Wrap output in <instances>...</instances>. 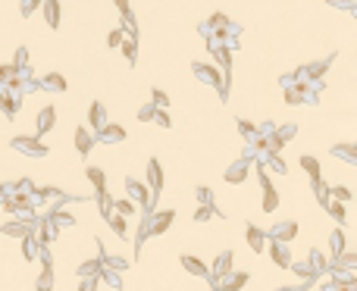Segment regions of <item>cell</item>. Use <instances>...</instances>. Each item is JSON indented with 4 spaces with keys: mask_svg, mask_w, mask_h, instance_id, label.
<instances>
[{
    "mask_svg": "<svg viewBox=\"0 0 357 291\" xmlns=\"http://www.w3.org/2000/svg\"><path fill=\"white\" fill-rule=\"evenodd\" d=\"M182 266L188 269L191 276H201V279H207V276H210V266H207V263H201L197 257H191V254L182 257Z\"/></svg>",
    "mask_w": 357,
    "mask_h": 291,
    "instance_id": "cell-7",
    "label": "cell"
},
{
    "mask_svg": "<svg viewBox=\"0 0 357 291\" xmlns=\"http://www.w3.org/2000/svg\"><path fill=\"white\" fill-rule=\"evenodd\" d=\"M310 260H313V269H323V266H326V260H323V254H316V250H313V254H310Z\"/></svg>",
    "mask_w": 357,
    "mask_h": 291,
    "instance_id": "cell-38",
    "label": "cell"
},
{
    "mask_svg": "<svg viewBox=\"0 0 357 291\" xmlns=\"http://www.w3.org/2000/svg\"><path fill=\"white\" fill-rule=\"evenodd\" d=\"M173 216H176V210H163V213L160 216H154V219H150V226H148V232L150 235H163V232H166V229H169V222H173Z\"/></svg>",
    "mask_w": 357,
    "mask_h": 291,
    "instance_id": "cell-4",
    "label": "cell"
},
{
    "mask_svg": "<svg viewBox=\"0 0 357 291\" xmlns=\"http://www.w3.org/2000/svg\"><path fill=\"white\" fill-rule=\"evenodd\" d=\"M269 254H273V263H276V266H282V269H285V266H292V257H288V250L282 247L279 241H273V244H269Z\"/></svg>",
    "mask_w": 357,
    "mask_h": 291,
    "instance_id": "cell-11",
    "label": "cell"
},
{
    "mask_svg": "<svg viewBox=\"0 0 357 291\" xmlns=\"http://www.w3.org/2000/svg\"><path fill=\"white\" fill-rule=\"evenodd\" d=\"M154 103H150V107H144V110H138V119H141V122H148V119H154Z\"/></svg>",
    "mask_w": 357,
    "mask_h": 291,
    "instance_id": "cell-35",
    "label": "cell"
},
{
    "mask_svg": "<svg viewBox=\"0 0 357 291\" xmlns=\"http://www.w3.org/2000/svg\"><path fill=\"white\" fill-rule=\"evenodd\" d=\"M0 110H3V97H0Z\"/></svg>",
    "mask_w": 357,
    "mask_h": 291,
    "instance_id": "cell-47",
    "label": "cell"
},
{
    "mask_svg": "<svg viewBox=\"0 0 357 291\" xmlns=\"http://www.w3.org/2000/svg\"><path fill=\"white\" fill-rule=\"evenodd\" d=\"M119 44H122V31H113L110 35V47H119Z\"/></svg>",
    "mask_w": 357,
    "mask_h": 291,
    "instance_id": "cell-42",
    "label": "cell"
},
{
    "mask_svg": "<svg viewBox=\"0 0 357 291\" xmlns=\"http://www.w3.org/2000/svg\"><path fill=\"white\" fill-rule=\"evenodd\" d=\"M197 201H201V207H210V201H213L210 188H197Z\"/></svg>",
    "mask_w": 357,
    "mask_h": 291,
    "instance_id": "cell-33",
    "label": "cell"
},
{
    "mask_svg": "<svg viewBox=\"0 0 357 291\" xmlns=\"http://www.w3.org/2000/svg\"><path fill=\"white\" fill-rule=\"evenodd\" d=\"M197 75H201V78H210L213 85H220V88H223V78H220V72H216V69H210V66H207V69H204V66H197ZM223 94H226V91H223Z\"/></svg>",
    "mask_w": 357,
    "mask_h": 291,
    "instance_id": "cell-22",
    "label": "cell"
},
{
    "mask_svg": "<svg viewBox=\"0 0 357 291\" xmlns=\"http://www.w3.org/2000/svg\"><path fill=\"white\" fill-rule=\"evenodd\" d=\"M332 154H335V157H345L351 166L357 163V150H354V147H332Z\"/></svg>",
    "mask_w": 357,
    "mask_h": 291,
    "instance_id": "cell-26",
    "label": "cell"
},
{
    "mask_svg": "<svg viewBox=\"0 0 357 291\" xmlns=\"http://www.w3.org/2000/svg\"><path fill=\"white\" fill-rule=\"evenodd\" d=\"M38 3H41V0H25V3H22V13H25V16H29V13H31V10H35V6H38Z\"/></svg>",
    "mask_w": 357,
    "mask_h": 291,
    "instance_id": "cell-41",
    "label": "cell"
},
{
    "mask_svg": "<svg viewBox=\"0 0 357 291\" xmlns=\"http://www.w3.org/2000/svg\"><path fill=\"white\" fill-rule=\"evenodd\" d=\"M107 219H110V226H113V232H116V235H125V219H122V216H116V213H113V216H107Z\"/></svg>",
    "mask_w": 357,
    "mask_h": 291,
    "instance_id": "cell-30",
    "label": "cell"
},
{
    "mask_svg": "<svg viewBox=\"0 0 357 291\" xmlns=\"http://www.w3.org/2000/svg\"><path fill=\"white\" fill-rule=\"evenodd\" d=\"M301 166H304V173L313 178V182H320V163H316V157H307V154H304V157H301Z\"/></svg>",
    "mask_w": 357,
    "mask_h": 291,
    "instance_id": "cell-15",
    "label": "cell"
},
{
    "mask_svg": "<svg viewBox=\"0 0 357 291\" xmlns=\"http://www.w3.org/2000/svg\"><path fill=\"white\" fill-rule=\"evenodd\" d=\"M244 232H248V244H251V250H257V254H260V250H263V238H267V235H263L257 226H251V222H248V229H244Z\"/></svg>",
    "mask_w": 357,
    "mask_h": 291,
    "instance_id": "cell-13",
    "label": "cell"
},
{
    "mask_svg": "<svg viewBox=\"0 0 357 291\" xmlns=\"http://www.w3.org/2000/svg\"><path fill=\"white\" fill-rule=\"evenodd\" d=\"M260 182H263V213H273L276 207H279V194H276V188L269 185L267 173L260 169Z\"/></svg>",
    "mask_w": 357,
    "mask_h": 291,
    "instance_id": "cell-2",
    "label": "cell"
},
{
    "mask_svg": "<svg viewBox=\"0 0 357 291\" xmlns=\"http://www.w3.org/2000/svg\"><path fill=\"white\" fill-rule=\"evenodd\" d=\"M22 254H25V260H35V257H38V244L31 241V235L22 238Z\"/></svg>",
    "mask_w": 357,
    "mask_h": 291,
    "instance_id": "cell-23",
    "label": "cell"
},
{
    "mask_svg": "<svg viewBox=\"0 0 357 291\" xmlns=\"http://www.w3.org/2000/svg\"><path fill=\"white\" fill-rule=\"evenodd\" d=\"M125 188H129V201L132 204H150V191H148V185H141V182H135V178H125Z\"/></svg>",
    "mask_w": 357,
    "mask_h": 291,
    "instance_id": "cell-3",
    "label": "cell"
},
{
    "mask_svg": "<svg viewBox=\"0 0 357 291\" xmlns=\"http://www.w3.org/2000/svg\"><path fill=\"white\" fill-rule=\"evenodd\" d=\"M97 138H101V141H110V144H116V141H122V138H125V129H122V125H113V122H104L101 125V131H97Z\"/></svg>",
    "mask_w": 357,
    "mask_h": 291,
    "instance_id": "cell-6",
    "label": "cell"
},
{
    "mask_svg": "<svg viewBox=\"0 0 357 291\" xmlns=\"http://www.w3.org/2000/svg\"><path fill=\"white\" fill-rule=\"evenodd\" d=\"M88 119H91V125H94V129L97 131H101V125H104V107H101V103H91V113H88Z\"/></svg>",
    "mask_w": 357,
    "mask_h": 291,
    "instance_id": "cell-20",
    "label": "cell"
},
{
    "mask_svg": "<svg viewBox=\"0 0 357 291\" xmlns=\"http://www.w3.org/2000/svg\"><path fill=\"white\" fill-rule=\"evenodd\" d=\"M101 263H104V260H88L82 269H78V276H94L97 269H101Z\"/></svg>",
    "mask_w": 357,
    "mask_h": 291,
    "instance_id": "cell-29",
    "label": "cell"
},
{
    "mask_svg": "<svg viewBox=\"0 0 357 291\" xmlns=\"http://www.w3.org/2000/svg\"><path fill=\"white\" fill-rule=\"evenodd\" d=\"M232 263H235V254H232V250H223V254L216 257V263H213V269H210V276H229Z\"/></svg>",
    "mask_w": 357,
    "mask_h": 291,
    "instance_id": "cell-5",
    "label": "cell"
},
{
    "mask_svg": "<svg viewBox=\"0 0 357 291\" xmlns=\"http://www.w3.org/2000/svg\"><path fill=\"white\" fill-rule=\"evenodd\" d=\"M54 288V266H44V273L38 276V291H50Z\"/></svg>",
    "mask_w": 357,
    "mask_h": 291,
    "instance_id": "cell-18",
    "label": "cell"
},
{
    "mask_svg": "<svg viewBox=\"0 0 357 291\" xmlns=\"http://www.w3.org/2000/svg\"><path fill=\"white\" fill-rule=\"evenodd\" d=\"M154 119H157V122H160V125H169V116L163 113V110H154Z\"/></svg>",
    "mask_w": 357,
    "mask_h": 291,
    "instance_id": "cell-40",
    "label": "cell"
},
{
    "mask_svg": "<svg viewBox=\"0 0 357 291\" xmlns=\"http://www.w3.org/2000/svg\"><path fill=\"white\" fill-rule=\"evenodd\" d=\"M47 88L50 91H66V78L63 75H47Z\"/></svg>",
    "mask_w": 357,
    "mask_h": 291,
    "instance_id": "cell-28",
    "label": "cell"
},
{
    "mask_svg": "<svg viewBox=\"0 0 357 291\" xmlns=\"http://www.w3.org/2000/svg\"><path fill=\"white\" fill-rule=\"evenodd\" d=\"M97 207H101V216L107 219V216H113V197L107 194V188L97 191Z\"/></svg>",
    "mask_w": 357,
    "mask_h": 291,
    "instance_id": "cell-14",
    "label": "cell"
},
{
    "mask_svg": "<svg viewBox=\"0 0 357 291\" xmlns=\"http://www.w3.org/2000/svg\"><path fill=\"white\" fill-rule=\"evenodd\" d=\"M116 6H119L122 13H129V0H116Z\"/></svg>",
    "mask_w": 357,
    "mask_h": 291,
    "instance_id": "cell-45",
    "label": "cell"
},
{
    "mask_svg": "<svg viewBox=\"0 0 357 291\" xmlns=\"http://www.w3.org/2000/svg\"><path fill=\"white\" fill-rule=\"evenodd\" d=\"M113 210H116V216H122V219H125V216L135 213V204H132V201H116Z\"/></svg>",
    "mask_w": 357,
    "mask_h": 291,
    "instance_id": "cell-24",
    "label": "cell"
},
{
    "mask_svg": "<svg viewBox=\"0 0 357 291\" xmlns=\"http://www.w3.org/2000/svg\"><path fill=\"white\" fill-rule=\"evenodd\" d=\"M339 260H342V266H348V269H351V266H354V260H357V257H354V254H342V257H339Z\"/></svg>",
    "mask_w": 357,
    "mask_h": 291,
    "instance_id": "cell-39",
    "label": "cell"
},
{
    "mask_svg": "<svg viewBox=\"0 0 357 291\" xmlns=\"http://www.w3.org/2000/svg\"><path fill=\"white\" fill-rule=\"evenodd\" d=\"M244 178V163H238L235 169H226V182H241Z\"/></svg>",
    "mask_w": 357,
    "mask_h": 291,
    "instance_id": "cell-27",
    "label": "cell"
},
{
    "mask_svg": "<svg viewBox=\"0 0 357 291\" xmlns=\"http://www.w3.org/2000/svg\"><path fill=\"white\" fill-rule=\"evenodd\" d=\"M122 54L135 63V54H138V50H135V38H132V41H122Z\"/></svg>",
    "mask_w": 357,
    "mask_h": 291,
    "instance_id": "cell-32",
    "label": "cell"
},
{
    "mask_svg": "<svg viewBox=\"0 0 357 291\" xmlns=\"http://www.w3.org/2000/svg\"><path fill=\"white\" fill-rule=\"evenodd\" d=\"M94 288H97V282L88 279V282H82V288H78V291H94Z\"/></svg>",
    "mask_w": 357,
    "mask_h": 291,
    "instance_id": "cell-43",
    "label": "cell"
},
{
    "mask_svg": "<svg viewBox=\"0 0 357 291\" xmlns=\"http://www.w3.org/2000/svg\"><path fill=\"white\" fill-rule=\"evenodd\" d=\"M54 122H57V110L54 107H44L41 116H38V135H47V131L54 129Z\"/></svg>",
    "mask_w": 357,
    "mask_h": 291,
    "instance_id": "cell-9",
    "label": "cell"
},
{
    "mask_svg": "<svg viewBox=\"0 0 357 291\" xmlns=\"http://www.w3.org/2000/svg\"><path fill=\"white\" fill-rule=\"evenodd\" d=\"M238 129H241L244 135H254V125H251V122H238Z\"/></svg>",
    "mask_w": 357,
    "mask_h": 291,
    "instance_id": "cell-44",
    "label": "cell"
},
{
    "mask_svg": "<svg viewBox=\"0 0 357 291\" xmlns=\"http://www.w3.org/2000/svg\"><path fill=\"white\" fill-rule=\"evenodd\" d=\"M85 175L91 178V185H94V191H104V188H107V175H104V169L91 166V169H88V173H85Z\"/></svg>",
    "mask_w": 357,
    "mask_h": 291,
    "instance_id": "cell-16",
    "label": "cell"
},
{
    "mask_svg": "<svg viewBox=\"0 0 357 291\" xmlns=\"http://www.w3.org/2000/svg\"><path fill=\"white\" fill-rule=\"evenodd\" d=\"M166 103H169V101H166V94L154 88V107H166Z\"/></svg>",
    "mask_w": 357,
    "mask_h": 291,
    "instance_id": "cell-36",
    "label": "cell"
},
{
    "mask_svg": "<svg viewBox=\"0 0 357 291\" xmlns=\"http://www.w3.org/2000/svg\"><path fill=\"white\" fill-rule=\"evenodd\" d=\"M329 244H332V257H342V254H345V232L335 229L332 238H329Z\"/></svg>",
    "mask_w": 357,
    "mask_h": 291,
    "instance_id": "cell-17",
    "label": "cell"
},
{
    "mask_svg": "<svg viewBox=\"0 0 357 291\" xmlns=\"http://www.w3.org/2000/svg\"><path fill=\"white\" fill-rule=\"evenodd\" d=\"M326 210H329V213H332L339 222H345V204H339V201H329V204H326Z\"/></svg>",
    "mask_w": 357,
    "mask_h": 291,
    "instance_id": "cell-25",
    "label": "cell"
},
{
    "mask_svg": "<svg viewBox=\"0 0 357 291\" xmlns=\"http://www.w3.org/2000/svg\"><path fill=\"white\" fill-rule=\"evenodd\" d=\"M13 147L16 150H25V154H47V147H44L41 141H25V138H16V141H13Z\"/></svg>",
    "mask_w": 357,
    "mask_h": 291,
    "instance_id": "cell-12",
    "label": "cell"
},
{
    "mask_svg": "<svg viewBox=\"0 0 357 291\" xmlns=\"http://www.w3.org/2000/svg\"><path fill=\"white\" fill-rule=\"evenodd\" d=\"M91 144H94V135H91L88 129H82V125H78V129H75V150H78V154H88Z\"/></svg>",
    "mask_w": 357,
    "mask_h": 291,
    "instance_id": "cell-10",
    "label": "cell"
},
{
    "mask_svg": "<svg viewBox=\"0 0 357 291\" xmlns=\"http://www.w3.org/2000/svg\"><path fill=\"white\" fill-rule=\"evenodd\" d=\"M148 191H150V197H160V191H163V169L157 160L148 163Z\"/></svg>",
    "mask_w": 357,
    "mask_h": 291,
    "instance_id": "cell-1",
    "label": "cell"
},
{
    "mask_svg": "<svg viewBox=\"0 0 357 291\" xmlns=\"http://www.w3.org/2000/svg\"><path fill=\"white\" fill-rule=\"evenodd\" d=\"M210 216H213V207H197L194 219H197V222H204V219H210Z\"/></svg>",
    "mask_w": 357,
    "mask_h": 291,
    "instance_id": "cell-34",
    "label": "cell"
},
{
    "mask_svg": "<svg viewBox=\"0 0 357 291\" xmlns=\"http://www.w3.org/2000/svg\"><path fill=\"white\" fill-rule=\"evenodd\" d=\"M332 197H335V201H339V204H345L348 197H351V191H348L345 185H339V188H332Z\"/></svg>",
    "mask_w": 357,
    "mask_h": 291,
    "instance_id": "cell-31",
    "label": "cell"
},
{
    "mask_svg": "<svg viewBox=\"0 0 357 291\" xmlns=\"http://www.w3.org/2000/svg\"><path fill=\"white\" fill-rule=\"evenodd\" d=\"M104 263H110L113 269H125V266H129V263H125L122 257H110V260H104Z\"/></svg>",
    "mask_w": 357,
    "mask_h": 291,
    "instance_id": "cell-37",
    "label": "cell"
},
{
    "mask_svg": "<svg viewBox=\"0 0 357 291\" xmlns=\"http://www.w3.org/2000/svg\"><path fill=\"white\" fill-rule=\"evenodd\" d=\"M44 10H47V25H54V29H57V22H60V3H57V0H47Z\"/></svg>",
    "mask_w": 357,
    "mask_h": 291,
    "instance_id": "cell-21",
    "label": "cell"
},
{
    "mask_svg": "<svg viewBox=\"0 0 357 291\" xmlns=\"http://www.w3.org/2000/svg\"><path fill=\"white\" fill-rule=\"evenodd\" d=\"M241 285H248V273H235L232 279H226V285H223L220 291H238Z\"/></svg>",
    "mask_w": 357,
    "mask_h": 291,
    "instance_id": "cell-19",
    "label": "cell"
},
{
    "mask_svg": "<svg viewBox=\"0 0 357 291\" xmlns=\"http://www.w3.org/2000/svg\"><path fill=\"white\" fill-rule=\"evenodd\" d=\"M329 3H342V6H351V0H329Z\"/></svg>",
    "mask_w": 357,
    "mask_h": 291,
    "instance_id": "cell-46",
    "label": "cell"
},
{
    "mask_svg": "<svg viewBox=\"0 0 357 291\" xmlns=\"http://www.w3.org/2000/svg\"><path fill=\"white\" fill-rule=\"evenodd\" d=\"M295 235H298V222H292V219L273 229V241H279V244H282V241H292Z\"/></svg>",
    "mask_w": 357,
    "mask_h": 291,
    "instance_id": "cell-8",
    "label": "cell"
}]
</instances>
